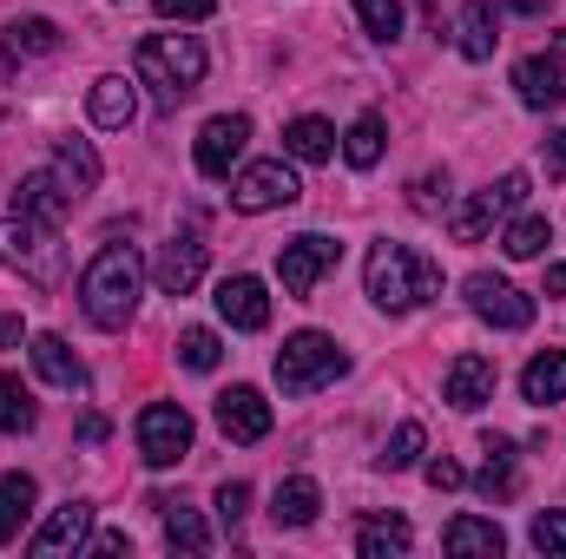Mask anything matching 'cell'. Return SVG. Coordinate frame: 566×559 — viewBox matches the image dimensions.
Instances as JSON below:
<instances>
[{"label": "cell", "instance_id": "obj_42", "mask_svg": "<svg viewBox=\"0 0 566 559\" xmlns=\"http://www.w3.org/2000/svg\"><path fill=\"white\" fill-rule=\"evenodd\" d=\"M158 7V20H211L218 13V0H151Z\"/></svg>", "mask_w": 566, "mask_h": 559}, {"label": "cell", "instance_id": "obj_4", "mask_svg": "<svg viewBox=\"0 0 566 559\" xmlns=\"http://www.w3.org/2000/svg\"><path fill=\"white\" fill-rule=\"evenodd\" d=\"M343 369H349V356L336 349V336H323V329H296V336H283V349H277L283 395H316V389H329Z\"/></svg>", "mask_w": 566, "mask_h": 559}, {"label": "cell", "instance_id": "obj_48", "mask_svg": "<svg viewBox=\"0 0 566 559\" xmlns=\"http://www.w3.org/2000/svg\"><path fill=\"white\" fill-rule=\"evenodd\" d=\"M507 7H514V13H547L554 0H507Z\"/></svg>", "mask_w": 566, "mask_h": 559}, {"label": "cell", "instance_id": "obj_31", "mask_svg": "<svg viewBox=\"0 0 566 559\" xmlns=\"http://www.w3.org/2000/svg\"><path fill=\"white\" fill-rule=\"evenodd\" d=\"M343 158H349L356 171H369V165L382 158V113H356V126L343 133Z\"/></svg>", "mask_w": 566, "mask_h": 559}, {"label": "cell", "instance_id": "obj_3", "mask_svg": "<svg viewBox=\"0 0 566 559\" xmlns=\"http://www.w3.org/2000/svg\"><path fill=\"white\" fill-rule=\"evenodd\" d=\"M363 277H369L376 309H389V316H409V309H422L428 296H441V271H434V257L409 251V244H376L369 264H363Z\"/></svg>", "mask_w": 566, "mask_h": 559}, {"label": "cell", "instance_id": "obj_9", "mask_svg": "<svg viewBox=\"0 0 566 559\" xmlns=\"http://www.w3.org/2000/svg\"><path fill=\"white\" fill-rule=\"evenodd\" d=\"M139 454L151 467H178L191 454V415L178 402H151L139 415Z\"/></svg>", "mask_w": 566, "mask_h": 559}, {"label": "cell", "instance_id": "obj_37", "mask_svg": "<svg viewBox=\"0 0 566 559\" xmlns=\"http://www.w3.org/2000/svg\"><path fill=\"white\" fill-rule=\"evenodd\" d=\"M422 421H402V428H396V434H389V447H382V467H389V474H396V467H416V461H422Z\"/></svg>", "mask_w": 566, "mask_h": 559}, {"label": "cell", "instance_id": "obj_19", "mask_svg": "<svg viewBox=\"0 0 566 559\" xmlns=\"http://www.w3.org/2000/svg\"><path fill=\"white\" fill-rule=\"evenodd\" d=\"M454 46H461V60H494V46H501V13H494V0H468V7H461Z\"/></svg>", "mask_w": 566, "mask_h": 559}, {"label": "cell", "instance_id": "obj_24", "mask_svg": "<svg viewBox=\"0 0 566 559\" xmlns=\"http://www.w3.org/2000/svg\"><path fill=\"white\" fill-rule=\"evenodd\" d=\"M409 547H416V534H409V520H396V514H376V520L356 527V553L363 559H402Z\"/></svg>", "mask_w": 566, "mask_h": 559}, {"label": "cell", "instance_id": "obj_36", "mask_svg": "<svg viewBox=\"0 0 566 559\" xmlns=\"http://www.w3.org/2000/svg\"><path fill=\"white\" fill-rule=\"evenodd\" d=\"M356 20H363V33L369 40H402V0H356Z\"/></svg>", "mask_w": 566, "mask_h": 559}, {"label": "cell", "instance_id": "obj_47", "mask_svg": "<svg viewBox=\"0 0 566 559\" xmlns=\"http://www.w3.org/2000/svg\"><path fill=\"white\" fill-rule=\"evenodd\" d=\"M547 289H554V296H566V264H547Z\"/></svg>", "mask_w": 566, "mask_h": 559}, {"label": "cell", "instance_id": "obj_33", "mask_svg": "<svg viewBox=\"0 0 566 559\" xmlns=\"http://www.w3.org/2000/svg\"><path fill=\"white\" fill-rule=\"evenodd\" d=\"M494 218H501V211H494V191H474V198H468V204L448 218V231H454L461 244H481V238L494 231Z\"/></svg>", "mask_w": 566, "mask_h": 559}, {"label": "cell", "instance_id": "obj_41", "mask_svg": "<svg viewBox=\"0 0 566 559\" xmlns=\"http://www.w3.org/2000/svg\"><path fill=\"white\" fill-rule=\"evenodd\" d=\"M488 191H494V211L507 218V211H521V204H527V171H507V178H501V184H488Z\"/></svg>", "mask_w": 566, "mask_h": 559}, {"label": "cell", "instance_id": "obj_30", "mask_svg": "<svg viewBox=\"0 0 566 559\" xmlns=\"http://www.w3.org/2000/svg\"><path fill=\"white\" fill-rule=\"evenodd\" d=\"M53 171H60L80 198L99 184V158H93V145H86V139H60V145H53Z\"/></svg>", "mask_w": 566, "mask_h": 559}, {"label": "cell", "instance_id": "obj_32", "mask_svg": "<svg viewBox=\"0 0 566 559\" xmlns=\"http://www.w3.org/2000/svg\"><path fill=\"white\" fill-rule=\"evenodd\" d=\"M40 421V409H33V389L20 382V376H0V434H27Z\"/></svg>", "mask_w": 566, "mask_h": 559}, {"label": "cell", "instance_id": "obj_2", "mask_svg": "<svg viewBox=\"0 0 566 559\" xmlns=\"http://www.w3.org/2000/svg\"><path fill=\"white\" fill-rule=\"evenodd\" d=\"M139 86H151V99L158 106H178V99H191L198 86H205V40L198 33H145L139 40Z\"/></svg>", "mask_w": 566, "mask_h": 559}, {"label": "cell", "instance_id": "obj_34", "mask_svg": "<svg viewBox=\"0 0 566 559\" xmlns=\"http://www.w3.org/2000/svg\"><path fill=\"white\" fill-rule=\"evenodd\" d=\"M547 244H554V224H547V218H534V211H527V218H514V224L501 231V251H507V257H541Z\"/></svg>", "mask_w": 566, "mask_h": 559}, {"label": "cell", "instance_id": "obj_26", "mask_svg": "<svg viewBox=\"0 0 566 559\" xmlns=\"http://www.w3.org/2000/svg\"><path fill=\"white\" fill-rule=\"evenodd\" d=\"M283 151H290L296 165H323V158L336 151V126L316 119V113H310V119H290V126H283Z\"/></svg>", "mask_w": 566, "mask_h": 559}, {"label": "cell", "instance_id": "obj_29", "mask_svg": "<svg viewBox=\"0 0 566 559\" xmlns=\"http://www.w3.org/2000/svg\"><path fill=\"white\" fill-rule=\"evenodd\" d=\"M33 500H40V487H33V474H0V547L20 534V520L33 514Z\"/></svg>", "mask_w": 566, "mask_h": 559}, {"label": "cell", "instance_id": "obj_38", "mask_svg": "<svg viewBox=\"0 0 566 559\" xmlns=\"http://www.w3.org/2000/svg\"><path fill=\"white\" fill-rule=\"evenodd\" d=\"M244 514H251V487H244V481H224V487H218V520H224V534H238Z\"/></svg>", "mask_w": 566, "mask_h": 559}, {"label": "cell", "instance_id": "obj_45", "mask_svg": "<svg viewBox=\"0 0 566 559\" xmlns=\"http://www.w3.org/2000/svg\"><path fill=\"white\" fill-rule=\"evenodd\" d=\"M541 158H547V178H566V133H554V139H547V151H541Z\"/></svg>", "mask_w": 566, "mask_h": 559}, {"label": "cell", "instance_id": "obj_22", "mask_svg": "<svg viewBox=\"0 0 566 559\" xmlns=\"http://www.w3.org/2000/svg\"><path fill=\"white\" fill-rule=\"evenodd\" d=\"M33 369H40L53 389H86V362L66 349V336H33Z\"/></svg>", "mask_w": 566, "mask_h": 559}, {"label": "cell", "instance_id": "obj_20", "mask_svg": "<svg viewBox=\"0 0 566 559\" xmlns=\"http://www.w3.org/2000/svg\"><path fill=\"white\" fill-rule=\"evenodd\" d=\"M441 547H448L454 559H501V553H507V534H501L494 520H474V514H461V520H448Z\"/></svg>", "mask_w": 566, "mask_h": 559}, {"label": "cell", "instance_id": "obj_35", "mask_svg": "<svg viewBox=\"0 0 566 559\" xmlns=\"http://www.w3.org/2000/svg\"><path fill=\"white\" fill-rule=\"evenodd\" d=\"M178 362H185V369H198V376H211V369L224 362L218 329H185V336H178Z\"/></svg>", "mask_w": 566, "mask_h": 559}, {"label": "cell", "instance_id": "obj_15", "mask_svg": "<svg viewBox=\"0 0 566 559\" xmlns=\"http://www.w3.org/2000/svg\"><path fill=\"white\" fill-rule=\"evenodd\" d=\"M151 277H158L165 296H191V289L205 283V244H198V238H171V244L158 251Z\"/></svg>", "mask_w": 566, "mask_h": 559}, {"label": "cell", "instance_id": "obj_43", "mask_svg": "<svg viewBox=\"0 0 566 559\" xmlns=\"http://www.w3.org/2000/svg\"><path fill=\"white\" fill-rule=\"evenodd\" d=\"M422 474H428V487H434V494H448V487H461V481H468V474H461L454 461H428Z\"/></svg>", "mask_w": 566, "mask_h": 559}, {"label": "cell", "instance_id": "obj_39", "mask_svg": "<svg viewBox=\"0 0 566 559\" xmlns=\"http://www.w3.org/2000/svg\"><path fill=\"white\" fill-rule=\"evenodd\" d=\"M409 204H416L422 218H434V211L448 204V171H422V178L409 184Z\"/></svg>", "mask_w": 566, "mask_h": 559}, {"label": "cell", "instance_id": "obj_14", "mask_svg": "<svg viewBox=\"0 0 566 559\" xmlns=\"http://www.w3.org/2000/svg\"><path fill=\"white\" fill-rule=\"evenodd\" d=\"M494 382H501V369L488 356H454L448 376H441V395L454 409H481V402H494Z\"/></svg>", "mask_w": 566, "mask_h": 559}, {"label": "cell", "instance_id": "obj_13", "mask_svg": "<svg viewBox=\"0 0 566 559\" xmlns=\"http://www.w3.org/2000/svg\"><path fill=\"white\" fill-rule=\"evenodd\" d=\"M218 428H224V441H264V434H271V402H264V389H251V382L224 389V395H218Z\"/></svg>", "mask_w": 566, "mask_h": 559}, {"label": "cell", "instance_id": "obj_5", "mask_svg": "<svg viewBox=\"0 0 566 559\" xmlns=\"http://www.w3.org/2000/svg\"><path fill=\"white\" fill-rule=\"evenodd\" d=\"M60 224H40V218H0V264H13V271H27L33 283H53L60 271V238H53Z\"/></svg>", "mask_w": 566, "mask_h": 559}, {"label": "cell", "instance_id": "obj_23", "mask_svg": "<svg viewBox=\"0 0 566 559\" xmlns=\"http://www.w3.org/2000/svg\"><path fill=\"white\" fill-rule=\"evenodd\" d=\"M474 487H481L488 500H514V487H521V447H514V441H488V461H481Z\"/></svg>", "mask_w": 566, "mask_h": 559}, {"label": "cell", "instance_id": "obj_17", "mask_svg": "<svg viewBox=\"0 0 566 559\" xmlns=\"http://www.w3.org/2000/svg\"><path fill=\"white\" fill-rule=\"evenodd\" d=\"M86 534H93V507H86V500H66V507L33 534V553H40V559L80 553V547H86Z\"/></svg>", "mask_w": 566, "mask_h": 559}, {"label": "cell", "instance_id": "obj_27", "mask_svg": "<svg viewBox=\"0 0 566 559\" xmlns=\"http://www.w3.org/2000/svg\"><path fill=\"white\" fill-rule=\"evenodd\" d=\"M7 60H46V53H60V27L53 20H40V13H27V20H13L7 27Z\"/></svg>", "mask_w": 566, "mask_h": 559}, {"label": "cell", "instance_id": "obj_25", "mask_svg": "<svg viewBox=\"0 0 566 559\" xmlns=\"http://www.w3.org/2000/svg\"><path fill=\"white\" fill-rule=\"evenodd\" d=\"M521 395L527 402H566V349H541L527 369H521Z\"/></svg>", "mask_w": 566, "mask_h": 559}, {"label": "cell", "instance_id": "obj_18", "mask_svg": "<svg viewBox=\"0 0 566 559\" xmlns=\"http://www.w3.org/2000/svg\"><path fill=\"white\" fill-rule=\"evenodd\" d=\"M86 113H93V126H106V133H126V126H133V113H139V93H133V80H126V73H106V80H93V93H86Z\"/></svg>", "mask_w": 566, "mask_h": 559}, {"label": "cell", "instance_id": "obj_16", "mask_svg": "<svg viewBox=\"0 0 566 559\" xmlns=\"http://www.w3.org/2000/svg\"><path fill=\"white\" fill-rule=\"evenodd\" d=\"M218 316L231 329H264L271 323V289L258 277H224L218 283Z\"/></svg>", "mask_w": 566, "mask_h": 559}, {"label": "cell", "instance_id": "obj_28", "mask_svg": "<svg viewBox=\"0 0 566 559\" xmlns=\"http://www.w3.org/2000/svg\"><path fill=\"white\" fill-rule=\"evenodd\" d=\"M151 507L165 514V540H171L178 553H205V547H211V527H205L185 500H151Z\"/></svg>", "mask_w": 566, "mask_h": 559}, {"label": "cell", "instance_id": "obj_46", "mask_svg": "<svg viewBox=\"0 0 566 559\" xmlns=\"http://www.w3.org/2000/svg\"><path fill=\"white\" fill-rule=\"evenodd\" d=\"M13 342H20V316H7V323H0V349H13Z\"/></svg>", "mask_w": 566, "mask_h": 559}, {"label": "cell", "instance_id": "obj_44", "mask_svg": "<svg viewBox=\"0 0 566 559\" xmlns=\"http://www.w3.org/2000/svg\"><path fill=\"white\" fill-rule=\"evenodd\" d=\"M86 553H133L126 534H86Z\"/></svg>", "mask_w": 566, "mask_h": 559}, {"label": "cell", "instance_id": "obj_21", "mask_svg": "<svg viewBox=\"0 0 566 559\" xmlns=\"http://www.w3.org/2000/svg\"><path fill=\"white\" fill-rule=\"evenodd\" d=\"M316 514H323V487H316L310 474L277 481V494H271V520H277V527H310Z\"/></svg>", "mask_w": 566, "mask_h": 559}, {"label": "cell", "instance_id": "obj_12", "mask_svg": "<svg viewBox=\"0 0 566 559\" xmlns=\"http://www.w3.org/2000/svg\"><path fill=\"white\" fill-rule=\"evenodd\" d=\"M73 204H80V191H73L53 165H46V171H27L20 191H13V211H20V218H40V224H60Z\"/></svg>", "mask_w": 566, "mask_h": 559}, {"label": "cell", "instance_id": "obj_11", "mask_svg": "<svg viewBox=\"0 0 566 559\" xmlns=\"http://www.w3.org/2000/svg\"><path fill=\"white\" fill-rule=\"evenodd\" d=\"M244 145H251V119H244V113L205 119V133H198V171H205V178H231V165L244 158Z\"/></svg>", "mask_w": 566, "mask_h": 559}, {"label": "cell", "instance_id": "obj_10", "mask_svg": "<svg viewBox=\"0 0 566 559\" xmlns=\"http://www.w3.org/2000/svg\"><path fill=\"white\" fill-rule=\"evenodd\" d=\"M514 93H521V106H534V113L566 106V33L547 53H527V60L514 66Z\"/></svg>", "mask_w": 566, "mask_h": 559}, {"label": "cell", "instance_id": "obj_1", "mask_svg": "<svg viewBox=\"0 0 566 559\" xmlns=\"http://www.w3.org/2000/svg\"><path fill=\"white\" fill-rule=\"evenodd\" d=\"M139 289H145V264L133 244H106L86 277H80V309L99 323V329H126L133 309H139Z\"/></svg>", "mask_w": 566, "mask_h": 559}, {"label": "cell", "instance_id": "obj_40", "mask_svg": "<svg viewBox=\"0 0 566 559\" xmlns=\"http://www.w3.org/2000/svg\"><path fill=\"white\" fill-rule=\"evenodd\" d=\"M534 547L547 559H566V514H541L534 520Z\"/></svg>", "mask_w": 566, "mask_h": 559}, {"label": "cell", "instance_id": "obj_6", "mask_svg": "<svg viewBox=\"0 0 566 559\" xmlns=\"http://www.w3.org/2000/svg\"><path fill=\"white\" fill-rule=\"evenodd\" d=\"M296 171L283 165V158H264V165H244L238 178H231V211H244V218H264V211H277V204H296Z\"/></svg>", "mask_w": 566, "mask_h": 559}, {"label": "cell", "instance_id": "obj_7", "mask_svg": "<svg viewBox=\"0 0 566 559\" xmlns=\"http://www.w3.org/2000/svg\"><path fill=\"white\" fill-rule=\"evenodd\" d=\"M336 257H343V244L336 238H323V231H303V238H290L277 251V277L290 296H310L316 283L336 271Z\"/></svg>", "mask_w": 566, "mask_h": 559}, {"label": "cell", "instance_id": "obj_8", "mask_svg": "<svg viewBox=\"0 0 566 559\" xmlns=\"http://www.w3.org/2000/svg\"><path fill=\"white\" fill-rule=\"evenodd\" d=\"M461 289H468V309H474L481 323H494V329H527V323H534V296L514 289L507 277H494V271H474Z\"/></svg>", "mask_w": 566, "mask_h": 559}]
</instances>
